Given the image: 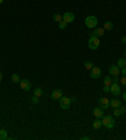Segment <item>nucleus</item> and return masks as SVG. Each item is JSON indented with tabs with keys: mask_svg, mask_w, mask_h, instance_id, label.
<instances>
[{
	"mask_svg": "<svg viewBox=\"0 0 126 140\" xmlns=\"http://www.w3.org/2000/svg\"><path fill=\"white\" fill-rule=\"evenodd\" d=\"M3 1H4V0H0V4H1V3H3Z\"/></svg>",
	"mask_w": 126,
	"mask_h": 140,
	"instance_id": "nucleus-35",
	"label": "nucleus"
},
{
	"mask_svg": "<svg viewBox=\"0 0 126 140\" xmlns=\"http://www.w3.org/2000/svg\"><path fill=\"white\" fill-rule=\"evenodd\" d=\"M98 104H100V107L101 108H107L108 106H110V100L108 99H106V97H101L100 100H98Z\"/></svg>",
	"mask_w": 126,
	"mask_h": 140,
	"instance_id": "nucleus-8",
	"label": "nucleus"
},
{
	"mask_svg": "<svg viewBox=\"0 0 126 140\" xmlns=\"http://www.w3.org/2000/svg\"><path fill=\"white\" fill-rule=\"evenodd\" d=\"M33 95H34V96H37V97H40V96L43 95L42 88H35V90H34V92H33Z\"/></svg>",
	"mask_w": 126,
	"mask_h": 140,
	"instance_id": "nucleus-20",
	"label": "nucleus"
},
{
	"mask_svg": "<svg viewBox=\"0 0 126 140\" xmlns=\"http://www.w3.org/2000/svg\"><path fill=\"white\" fill-rule=\"evenodd\" d=\"M122 97H124V100L126 101V92H124V95H122Z\"/></svg>",
	"mask_w": 126,
	"mask_h": 140,
	"instance_id": "nucleus-34",
	"label": "nucleus"
},
{
	"mask_svg": "<svg viewBox=\"0 0 126 140\" xmlns=\"http://www.w3.org/2000/svg\"><path fill=\"white\" fill-rule=\"evenodd\" d=\"M101 76V68L100 67H92L91 70V77L92 78H98Z\"/></svg>",
	"mask_w": 126,
	"mask_h": 140,
	"instance_id": "nucleus-10",
	"label": "nucleus"
},
{
	"mask_svg": "<svg viewBox=\"0 0 126 140\" xmlns=\"http://www.w3.org/2000/svg\"><path fill=\"white\" fill-rule=\"evenodd\" d=\"M11 81H13V83H19L22 81V78H20V76L18 73H13L11 74Z\"/></svg>",
	"mask_w": 126,
	"mask_h": 140,
	"instance_id": "nucleus-16",
	"label": "nucleus"
},
{
	"mask_svg": "<svg viewBox=\"0 0 126 140\" xmlns=\"http://www.w3.org/2000/svg\"><path fill=\"white\" fill-rule=\"evenodd\" d=\"M101 126H102V119L96 117V120L93 121V129L98 130V129H101Z\"/></svg>",
	"mask_w": 126,
	"mask_h": 140,
	"instance_id": "nucleus-14",
	"label": "nucleus"
},
{
	"mask_svg": "<svg viewBox=\"0 0 126 140\" xmlns=\"http://www.w3.org/2000/svg\"><path fill=\"white\" fill-rule=\"evenodd\" d=\"M120 67L117 66V65H112V66H110L108 67V73L110 74H114V76H117L119 73H120Z\"/></svg>",
	"mask_w": 126,
	"mask_h": 140,
	"instance_id": "nucleus-9",
	"label": "nucleus"
},
{
	"mask_svg": "<svg viewBox=\"0 0 126 140\" xmlns=\"http://www.w3.org/2000/svg\"><path fill=\"white\" fill-rule=\"evenodd\" d=\"M30 100L33 104H38V102H39V97H37V96H34V95H33V97H32Z\"/></svg>",
	"mask_w": 126,
	"mask_h": 140,
	"instance_id": "nucleus-26",
	"label": "nucleus"
},
{
	"mask_svg": "<svg viewBox=\"0 0 126 140\" xmlns=\"http://www.w3.org/2000/svg\"><path fill=\"white\" fill-rule=\"evenodd\" d=\"M114 115H115V116H120V115H122V112H121L120 107H116V108L114 110Z\"/></svg>",
	"mask_w": 126,
	"mask_h": 140,
	"instance_id": "nucleus-24",
	"label": "nucleus"
},
{
	"mask_svg": "<svg viewBox=\"0 0 126 140\" xmlns=\"http://www.w3.org/2000/svg\"><path fill=\"white\" fill-rule=\"evenodd\" d=\"M93 115H94V117L102 119V117H103V108H101V107L93 108Z\"/></svg>",
	"mask_w": 126,
	"mask_h": 140,
	"instance_id": "nucleus-12",
	"label": "nucleus"
},
{
	"mask_svg": "<svg viewBox=\"0 0 126 140\" xmlns=\"http://www.w3.org/2000/svg\"><path fill=\"white\" fill-rule=\"evenodd\" d=\"M103 92H110V86L105 85V86H103Z\"/></svg>",
	"mask_w": 126,
	"mask_h": 140,
	"instance_id": "nucleus-28",
	"label": "nucleus"
},
{
	"mask_svg": "<svg viewBox=\"0 0 126 140\" xmlns=\"http://www.w3.org/2000/svg\"><path fill=\"white\" fill-rule=\"evenodd\" d=\"M117 66H119L120 68L126 67V59H125V58H120V59L117 61Z\"/></svg>",
	"mask_w": 126,
	"mask_h": 140,
	"instance_id": "nucleus-18",
	"label": "nucleus"
},
{
	"mask_svg": "<svg viewBox=\"0 0 126 140\" xmlns=\"http://www.w3.org/2000/svg\"><path fill=\"white\" fill-rule=\"evenodd\" d=\"M1 81H3V73L0 72V82H1Z\"/></svg>",
	"mask_w": 126,
	"mask_h": 140,
	"instance_id": "nucleus-33",
	"label": "nucleus"
},
{
	"mask_svg": "<svg viewBox=\"0 0 126 140\" xmlns=\"http://www.w3.org/2000/svg\"><path fill=\"white\" fill-rule=\"evenodd\" d=\"M103 83H105V85H107V86H111V83H112V80H111L108 76H106V77H105V80H103Z\"/></svg>",
	"mask_w": 126,
	"mask_h": 140,
	"instance_id": "nucleus-22",
	"label": "nucleus"
},
{
	"mask_svg": "<svg viewBox=\"0 0 126 140\" xmlns=\"http://www.w3.org/2000/svg\"><path fill=\"white\" fill-rule=\"evenodd\" d=\"M102 125H103V126H106L107 129H112V128L115 126L114 117H112V116H110V115L103 116V119H102Z\"/></svg>",
	"mask_w": 126,
	"mask_h": 140,
	"instance_id": "nucleus-1",
	"label": "nucleus"
},
{
	"mask_svg": "<svg viewBox=\"0 0 126 140\" xmlns=\"http://www.w3.org/2000/svg\"><path fill=\"white\" fill-rule=\"evenodd\" d=\"M8 138V135H6V131L4 130V129H1L0 130V140H4Z\"/></svg>",
	"mask_w": 126,
	"mask_h": 140,
	"instance_id": "nucleus-21",
	"label": "nucleus"
},
{
	"mask_svg": "<svg viewBox=\"0 0 126 140\" xmlns=\"http://www.w3.org/2000/svg\"><path fill=\"white\" fill-rule=\"evenodd\" d=\"M120 72L122 73V76H126V67H124V68H121V70H120Z\"/></svg>",
	"mask_w": 126,
	"mask_h": 140,
	"instance_id": "nucleus-29",
	"label": "nucleus"
},
{
	"mask_svg": "<svg viewBox=\"0 0 126 140\" xmlns=\"http://www.w3.org/2000/svg\"><path fill=\"white\" fill-rule=\"evenodd\" d=\"M100 47V39L97 37H90V40H88V48L90 49H97Z\"/></svg>",
	"mask_w": 126,
	"mask_h": 140,
	"instance_id": "nucleus-2",
	"label": "nucleus"
},
{
	"mask_svg": "<svg viewBox=\"0 0 126 140\" xmlns=\"http://www.w3.org/2000/svg\"><path fill=\"white\" fill-rule=\"evenodd\" d=\"M110 106H112L114 108H116V107H120V106H121V101H120V100H117V99H115V100L110 101Z\"/></svg>",
	"mask_w": 126,
	"mask_h": 140,
	"instance_id": "nucleus-17",
	"label": "nucleus"
},
{
	"mask_svg": "<svg viewBox=\"0 0 126 140\" xmlns=\"http://www.w3.org/2000/svg\"><path fill=\"white\" fill-rule=\"evenodd\" d=\"M103 29H105V30H112V29H114V23H112V22H105Z\"/></svg>",
	"mask_w": 126,
	"mask_h": 140,
	"instance_id": "nucleus-15",
	"label": "nucleus"
},
{
	"mask_svg": "<svg viewBox=\"0 0 126 140\" xmlns=\"http://www.w3.org/2000/svg\"><path fill=\"white\" fill-rule=\"evenodd\" d=\"M117 81H120V80H119V78L115 76V78H114V82H116V83H117Z\"/></svg>",
	"mask_w": 126,
	"mask_h": 140,
	"instance_id": "nucleus-32",
	"label": "nucleus"
},
{
	"mask_svg": "<svg viewBox=\"0 0 126 140\" xmlns=\"http://www.w3.org/2000/svg\"><path fill=\"white\" fill-rule=\"evenodd\" d=\"M121 42H122V43H126V35H124V37L121 38Z\"/></svg>",
	"mask_w": 126,
	"mask_h": 140,
	"instance_id": "nucleus-31",
	"label": "nucleus"
},
{
	"mask_svg": "<svg viewBox=\"0 0 126 140\" xmlns=\"http://www.w3.org/2000/svg\"><path fill=\"white\" fill-rule=\"evenodd\" d=\"M110 92H111L112 95L117 96V95L121 94V88H120V86H119L116 82H114V83H111V86H110Z\"/></svg>",
	"mask_w": 126,
	"mask_h": 140,
	"instance_id": "nucleus-5",
	"label": "nucleus"
},
{
	"mask_svg": "<svg viewBox=\"0 0 126 140\" xmlns=\"http://www.w3.org/2000/svg\"><path fill=\"white\" fill-rule=\"evenodd\" d=\"M59 28H61V29H63V30H64V29L67 28V23H66L64 20H62V22H59Z\"/></svg>",
	"mask_w": 126,
	"mask_h": 140,
	"instance_id": "nucleus-25",
	"label": "nucleus"
},
{
	"mask_svg": "<svg viewBox=\"0 0 126 140\" xmlns=\"http://www.w3.org/2000/svg\"><path fill=\"white\" fill-rule=\"evenodd\" d=\"M125 56H126V49H125Z\"/></svg>",
	"mask_w": 126,
	"mask_h": 140,
	"instance_id": "nucleus-36",
	"label": "nucleus"
},
{
	"mask_svg": "<svg viewBox=\"0 0 126 140\" xmlns=\"http://www.w3.org/2000/svg\"><path fill=\"white\" fill-rule=\"evenodd\" d=\"M120 110H121V112H122V114H125V112H126V107H124V106H120Z\"/></svg>",
	"mask_w": 126,
	"mask_h": 140,
	"instance_id": "nucleus-30",
	"label": "nucleus"
},
{
	"mask_svg": "<svg viewBox=\"0 0 126 140\" xmlns=\"http://www.w3.org/2000/svg\"><path fill=\"white\" fill-rule=\"evenodd\" d=\"M85 67H86V68H87V70H92V67H93V63H92V62H90V61H86V62H85Z\"/></svg>",
	"mask_w": 126,
	"mask_h": 140,
	"instance_id": "nucleus-23",
	"label": "nucleus"
},
{
	"mask_svg": "<svg viewBox=\"0 0 126 140\" xmlns=\"http://www.w3.org/2000/svg\"><path fill=\"white\" fill-rule=\"evenodd\" d=\"M71 102H72V100H71L69 97L62 96V97L59 99V105H61V107H62V108H64V110L69 108V106H71Z\"/></svg>",
	"mask_w": 126,
	"mask_h": 140,
	"instance_id": "nucleus-4",
	"label": "nucleus"
},
{
	"mask_svg": "<svg viewBox=\"0 0 126 140\" xmlns=\"http://www.w3.org/2000/svg\"><path fill=\"white\" fill-rule=\"evenodd\" d=\"M103 33H105V29L103 28H96L93 32L90 34V37H101V35H103Z\"/></svg>",
	"mask_w": 126,
	"mask_h": 140,
	"instance_id": "nucleus-11",
	"label": "nucleus"
},
{
	"mask_svg": "<svg viewBox=\"0 0 126 140\" xmlns=\"http://www.w3.org/2000/svg\"><path fill=\"white\" fill-rule=\"evenodd\" d=\"M53 20L57 22V23H59V22H62L63 20V17L61 14H54V15H53Z\"/></svg>",
	"mask_w": 126,
	"mask_h": 140,
	"instance_id": "nucleus-19",
	"label": "nucleus"
},
{
	"mask_svg": "<svg viewBox=\"0 0 126 140\" xmlns=\"http://www.w3.org/2000/svg\"><path fill=\"white\" fill-rule=\"evenodd\" d=\"M120 82H121V85L126 86V76H122V78L120 80Z\"/></svg>",
	"mask_w": 126,
	"mask_h": 140,
	"instance_id": "nucleus-27",
	"label": "nucleus"
},
{
	"mask_svg": "<svg viewBox=\"0 0 126 140\" xmlns=\"http://www.w3.org/2000/svg\"><path fill=\"white\" fill-rule=\"evenodd\" d=\"M62 95H63L62 90H56V91H53V92H52L51 97H52L53 100H59V99L62 97Z\"/></svg>",
	"mask_w": 126,
	"mask_h": 140,
	"instance_id": "nucleus-13",
	"label": "nucleus"
},
{
	"mask_svg": "<svg viewBox=\"0 0 126 140\" xmlns=\"http://www.w3.org/2000/svg\"><path fill=\"white\" fill-rule=\"evenodd\" d=\"M85 23H86V27L87 28L93 29L94 27L97 25V18L96 17H87L86 20H85Z\"/></svg>",
	"mask_w": 126,
	"mask_h": 140,
	"instance_id": "nucleus-3",
	"label": "nucleus"
},
{
	"mask_svg": "<svg viewBox=\"0 0 126 140\" xmlns=\"http://www.w3.org/2000/svg\"><path fill=\"white\" fill-rule=\"evenodd\" d=\"M63 20L68 24V23H72L73 20H74V15H73V13H69V11H67V13H64L63 14Z\"/></svg>",
	"mask_w": 126,
	"mask_h": 140,
	"instance_id": "nucleus-7",
	"label": "nucleus"
},
{
	"mask_svg": "<svg viewBox=\"0 0 126 140\" xmlns=\"http://www.w3.org/2000/svg\"><path fill=\"white\" fill-rule=\"evenodd\" d=\"M19 83H20V87H22L23 91H29L32 88V83L30 81H28V80H22Z\"/></svg>",
	"mask_w": 126,
	"mask_h": 140,
	"instance_id": "nucleus-6",
	"label": "nucleus"
}]
</instances>
